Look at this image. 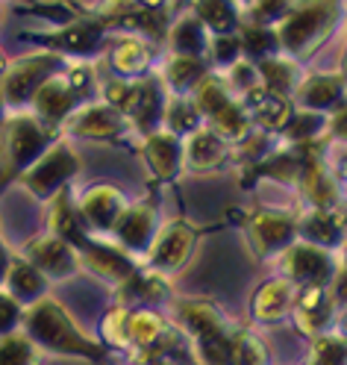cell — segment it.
<instances>
[{
    "mask_svg": "<svg viewBox=\"0 0 347 365\" xmlns=\"http://www.w3.org/2000/svg\"><path fill=\"white\" fill-rule=\"evenodd\" d=\"M294 186L300 189L304 200L315 210H333V207H341V180L333 177L330 165L323 163L321 150L315 148L309 153V159L300 168V177Z\"/></svg>",
    "mask_w": 347,
    "mask_h": 365,
    "instance_id": "obj_17",
    "label": "cell"
},
{
    "mask_svg": "<svg viewBox=\"0 0 347 365\" xmlns=\"http://www.w3.org/2000/svg\"><path fill=\"white\" fill-rule=\"evenodd\" d=\"M239 4H247V6H250V4H253V0H239Z\"/></svg>",
    "mask_w": 347,
    "mask_h": 365,
    "instance_id": "obj_49",
    "label": "cell"
},
{
    "mask_svg": "<svg viewBox=\"0 0 347 365\" xmlns=\"http://www.w3.org/2000/svg\"><path fill=\"white\" fill-rule=\"evenodd\" d=\"M244 112H247V118L253 127H259L262 133H280L289 118L294 115V103L291 98H280V95H274V91L268 88H253L250 95L239 98Z\"/></svg>",
    "mask_w": 347,
    "mask_h": 365,
    "instance_id": "obj_23",
    "label": "cell"
},
{
    "mask_svg": "<svg viewBox=\"0 0 347 365\" xmlns=\"http://www.w3.org/2000/svg\"><path fill=\"white\" fill-rule=\"evenodd\" d=\"M257 65V74H259V86L274 91V95H280V98H291L294 95V88L300 83V68L294 59L283 56V53H276V56H268L262 62H253Z\"/></svg>",
    "mask_w": 347,
    "mask_h": 365,
    "instance_id": "obj_32",
    "label": "cell"
},
{
    "mask_svg": "<svg viewBox=\"0 0 347 365\" xmlns=\"http://www.w3.org/2000/svg\"><path fill=\"white\" fill-rule=\"evenodd\" d=\"M300 112H315V115H333L344 109V74L341 71H323L300 77L294 95H291Z\"/></svg>",
    "mask_w": 347,
    "mask_h": 365,
    "instance_id": "obj_16",
    "label": "cell"
},
{
    "mask_svg": "<svg viewBox=\"0 0 347 365\" xmlns=\"http://www.w3.org/2000/svg\"><path fill=\"white\" fill-rule=\"evenodd\" d=\"M341 18V0H294L291 12L274 27L280 53L289 59H309L330 38Z\"/></svg>",
    "mask_w": 347,
    "mask_h": 365,
    "instance_id": "obj_2",
    "label": "cell"
},
{
    "mask_svg": "<svg viewBox=\"0 0 347 365\" xmlns=\"http://www.w3.org/2000/svg\"><path fill=\"white\" fill-rule=\"evenodd\" d=\"M91 88H95V71H91V65H86V62L68 65L38 86V91L30 101L33 115L48 130L56 133L65 124V118L83 106V101L91 95Z\"/></svg>",
    "mask_w": 347,
    "mask_h": 365,
    "instance_id": "obj_3",
    "label": "cell"
},
{
    "mask_svg": "<svg viewBox=\"0 0 347 365\" xmlns=\"http://www.w3.org/2000/svg\"><path fill=\"white\" fill-rule=\"evenodd\" d=\"M227 156H229V145L218 139L209 127H200L182 139V168H189L192 174H209L221 168Z\"/></svg>",
    "mask_w": 347,
    "mask_h": 365,
    "instance_id": "obj_24",
    "label": "cell"
},
{
    "mask_svg": "<svg viewBox=\"0 0 347 365\" xmlns=\"http://www.w3.org/2000/svg\"><path fill=\"white\" fill-rule=\"evenodd\" d=\"M9 262H12V254L6 250V245L0 242V286H4V280H6V271H9Z\"/></svg>",
    "mask_w": 347,
    "mask_h": 365,
    "instance_id": "obj_46",
    "label": "cell"
},
{
    "mask_svg": "<svg viewBox=\"0 0 347 365\" xmlns=\"http://www.w3.org/2000/svg\"><path fill=\"white\" fill-rule=\"evenodd\" d=\"M197 230L186 221H171L165 227H159L147 254H145V271L156 274L162 280H171L186 268L197 247Z\"/></svg>",
    "mask_w": 347,
    "mask_h": 365,
    "instance_id": "obj_8",
    "label": "cell"
},
{
    "mask_svg": "<svg viewBox=\"0 0 347 365\" xmlns=\"http://www.w3.org/2000/svg\"><path fill=\"white\" fill-rule=\"evenodd\" d=\"M174 318L182 327V333L192 339V354H197L203 348H212L215 341H221L224 333L229 330V322L221 312V307L206 301V298L174 301Z\"/></svg>",
    "mask_w": 347,
    "mask_h": 365,
    "instance_id": "obj_10",
    "label": "cell"
},
{
    "mask_svg": "<svg viewBox=\"0 0 347 365\" xmlns=\"http://www.w3.org/2000/svg\"><path fill=\"white\" fill-rule=\"evenodd\" d=\"M4 283H6V294L21 309H27V307L38 304L41 298H48V286H51L27 259H21V257H12Z\"/></svg>",
    "mask_w": 347,
    "mask_h": 365,
    "instance_id": "obj_27",
    "label": "cell"
},
{
    "mask_svg": "<svg viewBox=\"0 0 347 365\" xmlns=\"http://www.w3.org/2000/svg\"><path fill=\"white\" fill-rule=\"evenodd\" d=\"M294 227H297V242L323 247V250H330V254L344 247V212H341V207H333V210L306 207L294 218Z\"/></svg>",
    "mask_w": 347,
    "mask_h": 365,
    "instance_id": "obj_19",
    "label": "cell"
},
{
    "mask_svg": "<svg viewBox=\"0 0 347 365\" xmlns=\"http://www.w3.org/2000/svg\"><path fill=\"white\" fill-rule=\"evenodd\" d=\"M280 133L283 145H318V139L327 133V118L315 112H294Z\"/></svg>",
    "mask_w": 347,
    "mask_h": 365,
    "instance_id": "obj_39",
    "label": "cell"
},
{
    "mask_svg": "<svg viewBox=\"0 0 347 365\" xmlns=\"http://www.w3.org/2000/svg\"><path fill=\"white\" fill-rule=\"evenodd\" d=\"M74 210L91 236H109L112 227L118 224L121 212L127 210V197L121 189L109 186V182H98V186L86 189L77 197Z\"/></svg>",
    "mask_w": 347,
    "mask_h": 365,
    "instance_id": "obj_13",
    "label": "cell"
},
{
    "mask_svg": "<svg viewBox=\"0 0 347 365\" xmlns=\"http://www.w3.org/2000/svg\"><path fill=\"white\" fill-rule=\"evenodd\" d=\"M41 44H48L51 53H59L62 59L68 56H77V59H91L98 56V51L103 48V38H106V21H100L98 15H80L68 24L51 30V33H38V36H30Z\"/></svg>",
    "mask_w": 347,
    "mask_h": 365,
    "instance_id": "obj_9",
    "label": "cell"
},
{
    "mask_svg": "<svg viewBox=\"0 0 347 365\" xmlns=\"http://www.w3.org/2000/svg\"><path fill=\"white\" fill-rule=\"evenodd\" d=\"M145 159L159 180H174L182 171V139L168 130H156L145 135Z\"/></svg>",
    "mask_w": 347,
    "mask_h": 365,
    "instance_id": "obj_28",
    "label": "cell"
},
{
    "mask_svg": "<svg viewBox=\"0 0 347 365\" xmlns=\"http://www.w3.org/2000/svg\"><path fill=\"white\" fill-rule=\"evenodd\" d=\"M274 265L280 271L276 277L289 280L294 289H327L341 271L336 254L306 242L289 245L280 257H274Z\"/></svg>",
    "mask_w": 347,
    "mask_h": 365,
    "instance_id": "obj_7",
    "label": "cell"
},
{
    "mask_svg": "<svg viewBox=\"0 0 347 365\" xmlns=\"http://www.w3.org/2000/svg\"><path fill=\"white\" fill-rule=\"evenodd\" d=\"M224 80H227V86H229V91H233L236 98H244V95H250L253 88H259V74H257V65H253L250 59H239V62H233L227 68V74H224Z\"/></svg>",
    "mask_w": 347,
    "mask_h": 365,
    "instance_id": "obj_43",
    "label": "cell"
},
{
    "mask_svg": "<svg viewBox=\"0 0 347 365\" xmlns=\"http://www.w3.org/2000/svg\"><path fill=\"white\" fill-rule=\"evenodd\" d=\"M68 59H62L59 53H33L6 62L4 77H0V109L24 112L38 86L56 71H62Z\"/></svg>",
    "mask_w": 347,
    "mask_h": 365,
    "instance_id": "obj_5",
    "label": "cell"
},
{
    "mask_svg": "<svg viewBox=\"0 0 347 365\" xmlns=\"http://www.w3.org/2000/svg\"><path fill=\"white\" fill-rule=\"evenodd\" d=\"M21 333L44 354L74 356V359H86L91 365H106L112 359V351H106L98 339L86 336L74 324V318L65 312V307L59 301H53L51 294L24 309Z\"/></svg>",
    "mask_w": 347,
    "mask_h": 365,
    "instance_id": "obj_1",
    "label": "cell"
},
{
    "mask_svg": "<svg viewBox=\"0 0 347 365\" xmlns=\"http://www.w3.org/2000/svg\"><path fill=\"white\" fill-rule=\"evenodd\" d=\"M165 41H168L171 56H203L206 59L212 36L206 33V27L195 18V12H182L168 27Z\"/></svg>",
    "mask_w": 347,
    "mask_h": 365,
    "instance_id": "obj_29",
    "label": "cell"
},
{
    "mask_svg": "<svg viewBox=\"0 0 347 365\" xmlns=\"http://www.w3.org/2000/svg\"><path fill=\"white\" fill-rule=\"evenodd\" d=\"M21 259H27L48 283H62V280H71L74 274H80L77 250L71 245H65L62 239L51 236V233L30 239Z\"/></svg>",
    "mask_w": 347,
    "mask_h": 365,
    "instance_id": "obj_14",
    "label": "cell"
},
{
    "mask_svg": "<svg viewBox=\"0 0 347 365\" xmlns=\"http://www.w3.org/2000/svg\"><path fill=\"white\" fill-rule=\"evenodd\" d=\"M200 127H203V118L195 109V103L189 98L171 95L165 103V112H162V130H168L171 135H177V139H186L189 133H195Z\"/></svg>",
    "mask_w": 347,
    "mask_h": 365,
    "instance_id": "obj_38",
    "label": "cell"
},
{
    "mask_svg": "<svg viewBox=\"0 0 347 365\" xmlns=\"http://www.w3.org/2000/svg\"><path fill=\"white\" fill-rule=\"evenodd\" d=\"M242 59V44H239V36H215L209 41V51H206V62L209 68H229L233 62Z\"/></svg>",
    "mask_w": 347,
    "mask_h": 365,
    "instance_id": "obj_44",
    "label": "cell"
},
{
    "mask_svg": "<svg viewBox=\"0 0 347 365\" xmlns=\"http://www.w3.org/2000/svg\"><path fill=\"white\" fill-rule=\"evenodd\" d=\"M38 362H41V351L21 330L0 339V365H38Z\"/></svg>",
    "mask_w": 347,
    "mask_h": 365,
    "instance_id": "obj_41",
    "label": "cell"
},
{
    "mask_svg": "<svg viewBox=\"0 0 347 365\" xmlns=\"http://www.w3.org/2000/svg\"><path fill=\"white\" fill-rule=\"evenodd\" d=\"M189 101H192L195 109L200 112V118L209 121L215 112H221L229 101H236V95L229 91L224 74H206V77L192 88V98H189Z\"/></svg>",
    "mask_w": 347,
    "mask_h": 365,
    "instance_id": "obj_35",
    "label": "cell"
},
{
    "mask_svg": "<svg viewBox=\"0 0 347 365\" xmlns=\"http://www.w3.org/2000/svg\"><path fill=\"white\" fill-rule=\"evenodd\" d=\"M171 9V0H103V4L91 12L106 24H124L133 18H147V15H165Z\"/></svg>",
    "mask_w": 347,
    "mask_h": 365,
    "instance_id": "obj_34",
    "label": "cell"
},
{
    "mask_svg": "<svg viewBox=\"0 0 347 365\" xmlns=\"http://www.w3.org/2000/svg\"><path fill=\"white\" fill-rule=\"evenodd\" d=\"M165 103H168V91H165V86H162L159 77H153V74L138 77L135 101H133V109L127 115V124L135 127L142 135H150V133L162 130V112H165Z\"/></svg>",
    "mask_w": 347,
    "mask_h": 365,
    "instance_id": "obj_20",
    "label": "cell"
},
{
    "mask_svg": "<svg viewBox=\"0 0 347 365\" xmlns=\"http://www.w3.org/2000/svg\"><path fill=\"white\" fill-rule=\"evenodd\" d=\"M80 268L91 271L95 277L118 286L121 280H127L130 274L138 268L133 257H127L121 247H115L112 242H98V236L88 242V247L80 254Z\"/></svg>",
    "mask_w": 347,
    "mask_h": 365,
    "instance_id": "obj_22",
    "label": "cell"
},
{
    "mask_svg": "<svg viewBox=\"0 0 347 365\" xmlns=\"http://www.w3.org/2000/svg\"><path fill=\"white\" fill-rule=\"evenodd\" d=\"M53 130L44 127L33 112H12L0 127V189L18 180L53 142Z\"/></svg>",
    "mask_w": 347,
    "mask_h": 365,
    "instance_id": "obj_4",
    "label": "cell"
},
{
    "mask_svg": "<svg viewBox=\"0 0 347 365\" xmlns=\"http://www.w3.org/2000/svg\"><path fill=\"white\" fill-rule=\"evenodd\" d=\"M48 233L56 236V239H62L65 245H71V247L77 250V257L88 247V242L95 239V236H91L86 227H83V221H80V215H77V210H74V200H71V195H68V189L59 192V195L51 200Z\"/></svg>",
    "mask_w": 347,
    "mask_h": 365,
    "instance_id": "obj_26",
    "label": "cell"
},
{
    "mask_svg": "<svg viewBox=\"0 0 347 365\" xmlns=\"http://www.w3.org/2000/svg\"><path fill=\"white\" fill-rule=\"evenodd\" d=\"M209 74V62L203 56H168L165 68H162V86L165 91L177 98H189L192 88Z\"/></svg>",
    "mask_w": 347,
    "mask_h": 365,
    "instance_id": "obj_30",
    "label": "cell"
},
{
    "mask_svg": "<svg viewBox=\"0 0 347 365\" xmlns=\"http://www.w3.org/2000/svg\"><path fill=\"white\" fill-rule=\"evenodd\" d=\"M21 318H24V309H21L4 289H0V339L9 336V333H18L21 330Z\"/></svg>",
    "mask_w": 347,
    "mask_h": 365,
    "instance_id": "obj_45",
    "label": "cell"
},
{
    "mask_svg": "<svg viewBox=\"0 0 347 365\" xmlns=\"http://www.w3.org/2000/svg\"><path fill=\"white\" fill-rule=\"evenodd\" d=\"M80 174V156L68 142H51L36 163L18 174V182L24 186L36 200L51 203L59 192L68 189V182Z\"/></svg>",
    "mask_w": 347,
    "mask_h": 365,
    "instance_id": "obj_6",
    "label": "cell"
},
{
    "mask_svg": "<svg viewBox=\"0 0 347 365\" xmlns=\"http://www.w3.org/2000/svg\"><path fill=\"white\" fill-rule=\"evenodd\" d=\"M195 18L215 36H233L242 24V9L236 0H195Z\"/></svg>",
    "mask_w": 347,
    "mask_h": 365,
    "instance_id": "obj_33",
    "label": "cell"
},
{
    "mask_svg": "<svg viewBox=\"0 0 347 365\" xmlns=\"http://www.w3.org/2000/svg\"><path fill=\"white\" fill-rule=\"evenodd\" d=\"M127 118L121 112H115L106 103H83L77 112L65 118V124L59 130L71 133V135H83V139H118V135L127 133Z\"/></svg>",
    "mask_w": 347,
    "mask_h": 365,
    "instance_id": "obj_18",
    "label": "cell"
},
{
    "mask_svg": "<svg viewBox=\"0 0 347 365\" xmlns=\"http://www.w3.org/2000/svg\"><path fill=\"white\" fill-rule=\"evenodd\" d=\"M294 294H297V289L289 280H283V277H271V280L259 283L257 292H253V298H250L253 322H259V324H280L283 318H289V312H291Z\"/></svg>",
    "mask_w": 347,
    "mask_h": 365,
    "instance_id": "obj_25",
    "label": "cell"
},
{
    "mask_svg": "<svg viewBox=\"0 0 347 365\" xmlns=\"http://www.w3.org/2000/svg\"><path fill=\"white\" fill-rule=\"evenodd\" d=\"M159 230V215H156V203L153 200H138L127 203V210L121 212L118 224L112 227V245L121 247L127 257H145L147 247Z\"/></svg>",
    "mask_w": 347,
    "mask_h": 365,
    "instance_id": "obj_12",
    "label": "cell"
},
{
    "mask_svg": "<svg viewBox=\"0 0 347 365\" xmlns=\"http://www.w3.org/2000/svg\"><path fill=\"white\" fill-rule=\"evenodd\" d=\"M209 130L218 135V139H224L229 145V142H244L247 135L253 133V124L247 118L242 101L236 98V101H229L221 112H215V115L209 118Z\"/></svg>",
    "mask_w": 347,
    "mask_h": 365,
    "instance_id": "obj_36",
    "label": "cell"
},
{
    "mask_svg": "<svg viewBox=\"0 0 347 365\" xmlns=\"http://www.w3.org/2000/svg\"><path fill=\"white\" fill-rule=\"evenodd\" d=\"M135 365H182V362H177L171 356H145V359H138Z\"/></svg>",
    "mask_w": 347,
    "mask_h": 365,
    "instance_id": "obj_47",
    "label": "cell"
},
{
    "mask_svg": "<svg viewBox=\"0 0 347 365\" xmlns=\"http://www.w3.org/2000/svg\"><path fill=\"white\" fill-rule=\"evenodd\" d=\"M109 62L124 80H138L142 74H147V68L153 62V51L138 36H124L112 44Z\"/></svg>",
    "mask_w": 347,
    "mask_h": 365,
    "instance_id": "obj_31",
    "label": "cell"
},
{
    "mask_svg": "<svg viewBox=\"0 0 347 365\" xmlns=\"http://www.w3.org/2000/svg\"><path fill=\"white\" fill-rule=\"evenodd\" d=\"M338 312L341 307L333 301L330 289H297L289 315L294 322V330L312 341L315 336H323L333 330Z\"/></svg>",
    "mask_w": 347,
    "mask_h": 365,
    "instance_id": "obj_15",
    "label": "cell"
},
{
    "mask_svg": "<svg viewBox=\"0 0 347 365\" xmlns=\"http://www.w3.org/2000/svg\"><path fill=\"white\" fill-rule=\"evenodd\" d=\"M244 233L250 242V250L259 259H274L280 257L289 245L297 242V227L294 215L280 212V210H257L244 221Z\"/></svg>",
    "mask_w": 347,
    "mask_h": 365,
    "instance_id": "obj_11",
    "label": "cell"
},
{
    "mask_svg": "<svg viewBox=\"0 0 347 365\" xmlns=\"http://www.w3.org/2000/svg\"><path fill=\"white\" fill-rule=\"evenodd\" d=\"M162 301H168V280L145 268H135L127 280L115 286V307L121 309H156Z\"/></svg>",
    "mask_w": 347,
    "mask_h": 365,
    "instance_id": "obj_21",
    "label": "cell"
},
{
    "mask_svg": "<svg viewBox=\"0 0 347 365\" xmlns=\"http://www.w3.org/2000/svg\"><path fill=\"white\" fill-rule=\"evenodd\" d=\"M236 36H239V44H242V56L250 59V62H262L268 56L280 53V41H276V33L271 27H257V24L242 21Z\"/></svg>",
    "mask_w": 347,
    "mask_h": 365,
    "instance_id": "obj_37",
    "label": "cell"
},
{
    "mask_svg": "<svg viewBox=\"0 0 347 365\" xmlns=\"http://www.w3.org/2000/svg\"><path fill=\"white\" fill-rule=\"evenodd\" d=\"M291 6H294V0H253L247 6V12H242V21L247 18V24L274 30L291 12Z\"/></svg>",
    "mask_w": 347,
    "mask_h": 365,
    "instance_id": "obj_42",
    "label": "cell"
},
{
    "mask_svg": "<svg viewBox=\"0 0 347 365\" xmlns=\"http://www.w3.org/2000/svg\"><path fill=\"white\" fill-rule=\"evenodd\" d=\"M304 365H347V341H344L341 330L315 336Z\"/></svg>",
    "mask_w": 347,
    "mask_h": 365,
    "instance_id": "obj_40",
    "label": "cell"
},
{
    "mask_svg": "<svg viewBox=\"0 0 347 365\" xmlns=\"http://www.w3.org/2000/svg\"><path fill=\"white\" fill-rule=\"evenodd\" d=\"M4 68H6V56H4V51H0V77H4ZM4 112V109H0Z\"/></svg>",
    "mask_w": 347,
    "mask_h": 365,
    "instance_id": "obj_48",
    "label": "cell"
}]
</instances>
